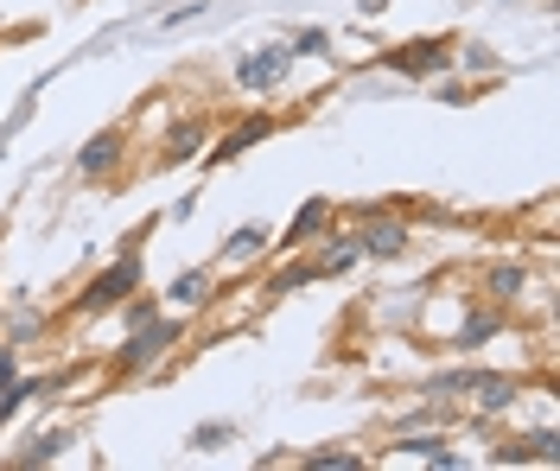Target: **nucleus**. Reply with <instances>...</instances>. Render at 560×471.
<instances>
[{
	"label": "nucleus",
	"mask_w": 560,
	"mask_h": 471,
	"mask_svg": "<svg viewBox=\"0 0 560 471\" xmlns=\"http://www.w3.org/2000/svg\"><path fill=\"white\" fill-rule=\"evenodd\" d=\"M140 281H147L140 249H115V261H108V268H96V274L83 281V293L70 299V313H77V319H103V313H115V306H121Z\"/></svg>",
	"instance_id": "1"
},
{
	"label": "nucleus",
	"mask_w": 560,
	"mask_h": 471,
	"mask_svg": "<svg viewBox=\"0 0 560 471\" xmlns=\"http://www.w3.org/2000/svg\"><path fill=\"white\" fill-rule=\"evenodd\" d=\"M178 338H185V319H178V313H153L147 326H135L121 344H115V376H140V369H153L160 357H173Z\"/></svg>",
	"instance_id": "2"
},
{
	"label": "nucleus",
	"mask_w": 560,
	"mask_h": 471,
	"mask_svg": "<svg viewBox=\"0 0 560 471\" xmlns=\"http://www.w3.org/2000/svg\"><path fill=\"white\" fill-rule=\"evenodd\" d=\"M350 223H357L363 261H395V255H401L408 243H415L408 217H395V211H376V204H357V211H350Z\"/></svg>",
	"instance_id": "3"
},
{
	"label": "nucleus",
	"mask_w": 560,
	"mask_h": 471,
	"mask_svg": "<svg viewBox=\"0 0 560 471\" xmlns=\"http://www.w3.org/2000/svg\"><path fill=\"white\" fill-rule=\"evenodd\" d=\"M383 71L395 76H440L453 71V38H408V45H388L383 51Z\"/></svg>",
	"instance_id": "4"
},
{
	"label": "nucleus",
	"mask_w": 560,
	"mask_h": 471,
	"mask_svg": "<svg viewBox=\"0 0 560 471\" xmlns=\"http://www.w3.org/2000/svg\"><path fill=\"white\" fill-rule=\"evenodd\" d=\"M287 71H293V51H287V45H255V51L236 58V90H248V96H275L280 83H287Z\"/></svg>",
	"instance_id": "5"
},
{
	"label": "nucleus",
	"mask_w": 560,
	"mask_h": 471,
	"mask_svg": "<svg viewBox=\"0 0 560 471\" xmlns=\"http://www.w3.org/2000/svg\"><path fill=\"white\" fill-rule=\"evenodd\" d=\"M121 153H128V128H103V134H90V141L77 146V160H70V173L90 185H103L115 166H121Z\"/></svg>",
	"instance_id": "6"
},
{
	"label": "nucleus",
	"mask_w": 560,
	"mask_h": 471,
	"mask_svg": "<svg viewBox=\"0 0 560 471\" xmlns=\"http://www.w3.org/2000/svg\"><path fill=\"white\" fill-rule=\"evenodd\" d=\"M331 217H338V211H331V198H306V204L293 211V223H287V229H275V255H300V249H313L318 236L331 229Z\"/></svg>",
	"instance_id": "7"
},
{
	"label": "nucleus",
	"mask_w": 560,
	"mask_h": 471,
	"mask_svg": "<svg viewBox=\"0 0 560 471\" xmlns=\"http://www.w3.org/2000/svg\"><path fill=\"white\" fill-rule=\"evenodd\" d=\"M275 128H280L275 115H243V121H236V128H230V134H223V141L205 153V166H230V160L255 153L261 141H275Z\"/></svg>",
	"instance_id": "8"
},
{
	"label": "nucleus",
	"mask_w": 560,
	"mask_h": 471,
	"mask_svg": "<svg viewBox=\"0 0 560 471\" xmlns=\"http://www.w3.org/2000/svg\"><path fill=\"white\" fill-rule=\"evenodd\" d=\"M516 401H523V382H516V376H497V369H478L471 389H465V408H471V414H503V408H516Z\"/></svg>",
	"instance_id": "9"
},
{
	"label": "nucleus",
	"mask_w": 560,
	"mask_h": 471,
	"mask_svg": "<svg viewBox=\"0 0 560 471\" xmlns=\"http://www.w3.org/2000/svg\"><path fill=\"white\" fill-rule=\"evenodd\" d=\"M210 141V121L205 115H185V121H173L166 128V146H160V173H173V166H185V160H198Z\"/></svg>",
	"instance_id": "10"
},
{
	"label": "nucleus",
	"mask_w": 560,
	"mask_h": 471,
	"mask_svg": "<svg viewBox=\"0 0 560 471\" xmlns=\"http://www.w3.org/2000/svg\"><path fill=\"white\" fill-rule=\"evenodd\" d=\"M503 326H510V313H503L497 299H490V306H465V319H458V331L446 338V344H453L458 357H465V351H478V344H490V338H497Z\"/></svg>",
	"instance_id": "11"
},
{
	"label": "nucleus",
	"mask_w": 560,
	"mask_h": 471,
	"mask_svg": "<svg viewBox=\"0 0 560 471\" xmlns=\"http://www.w3.org/2000/svg\"><path fill=\"white\" fill-rule=\"evenodd\" d=\"M388 459H420V466H440V471H458L465 459H458L453 446L440 434H427V427H415V434H401L395 446H388Z\"/></svg>",
	"instance_id": "12"
},
{
	"label": "nucleus",
	"mask_w": 560,
	"mask_h": 471,
	"mask_svg": "<svg viewBox=\"0 0 560 471\" xmlns=\"http://www.w3.org/2000/svg\"><path fill=\"white\" fill-rule=\"evenodd\" d=\"M325 249L313 255V281H338V274H350L357 261H363V243H357V229H338V236H318Z\"/></svg>",
	"instance_id": "13"
},
{
	"label": "nucleus",
	"mask_w": 560,
	"mask_h": 471,
	"mask_svg": "<svg viewBox=\"0 0 560 471\" xmlns=\"http://www.w3.org/2000/svg\"><path fill=\"white\" fill-rule=\"evenodd\" d=\"M261 255H275V229L268 223H243V229H230V243H223V268H248V261H261Z\"/></svg>",
	"instance_id": "14"
},
{
	"label": "nucleus",
	"mask_w": 560,
	"mask_h": 471,
	"mask_svg": "<svg viewBox=\"0 0 560 471\" xmlns=\"http://www.w3.org/2000/svg\"><path fill=\"white\" fill-rule=\"evenodd\" d=\"M210 293H217V268L198 261V268H185L173 287H166V306H173V313H191V306H205Z\"/></svg>",
	"instance_id": "15"
},
{
	"label": "nucleus",
	"mask_w": 560,
	"mask_h": 471,
	"mask_svg": "<svg viewBox=\"0 0 560 471\" xmlns=\"http://www.w3.org/2000/svg\"><path fill=\"white\" fill-rule=\"evenodd\" d=\"M65 446H70V427H45V434H33L7 466L13 471H33V466H51V459H65Z\"/></svg>",
	"instance_id": "16"
},
{
	"label": "nucleus",
	"mask_w": 560,
	"mask_h": 471,
	"mask_svg": "<svg viewBox=\"0 0 560 471\" xmlns=\"http://www.w3.org/2000/svg\"><path fill=\"white\" fill-rule=\"evenodd\" d=\"M523 287H528L523 261H490V268H485V299H497V306H516Z\"/></svg>",
	"instance_id": "17"
},
{
	"label": "nucleus",
	"mask_w": 560,
	"mask_h": 471,
	"mask_svg": "<svg viewBox=\"0 0 560 471\" xmlns=\"http://www.w3.org/2000/svg\"><path fill=\"white\" fill-rule=\"evenodd\" d=\"M300 287H313V255H306V249L293 255L280 274H268V281H261V293H268V299H287V293H300Z\"/></svg>",
	"instance_id": "18"
},
{
	"label": "nucleus",
	"mask_w": 560,
	"mask_h": 471,
	"mask_svg": "<svg viewBox=\"0 0 560 471\" xmlns=\"http://www.w3.org/2000/svg\"><path fill=\"white\" fill-rule=\"evenodd\" d=\"M38 90H51V76H38L33 90L20 96V109H13V115H7V121H0V160H7V146H13V134H20V128H26V121H33V115H38Z\"/></svg>",
	"instance_id": "19"
},
{
	"label": "nucleus",
	"mask_w": 560,
	"mask_h": 471,
	"mask_svg": "<svg viewBox=\"0 0 560 471\" xmlns=\"http://www.w3.org/2000/svg\"><path fill=\"white\" fill-rule=\"evenodd\" d=\"M453 64H465V71H478V76H497V71H503V58H497L490 45H478V38L453 45Z\"/></svg>",
	"instance_id": "20"
},
{
	"label": "nucleus",
	"mask_w": 560,
	"mask_h": 471,
	"mask_svg": "<svg viewBox=\"0 0 560 471\" xmlns=\"http://www.w3.org/2000/svg\"><path fill=\"white\" fill-rule=\"evenodd\" d=\"M287 51H293V58H331V33H325V26H293V33H287Z\"/></svg>",
	"instance_id": "21"
},
{
	"label": "nucleus",
	"mask_w": 560,
	"mask_h": 471,
	"mask_svg": "<svg viewBox=\"0 0 560 471\" xmlns=\"http://www.w3.org/2000/svg\"><path fill=\"white\" fill-rule=\"evenodd\" d=\"M230 439H236V421H205V427L185 434V446H191V452H223Z\"/></svg>",
	"instance_id": "22"
},
{
	"label": "nucleus",
	"mask_w": 560,
	"mask_h": 471,
	"mask_svg": "<svg viewBox=\"0 0 560 471\" xmlns=\"http://www.w3.org/2000/svg\"><path fill=\"white\" fill-rule=\"evenodd\" d=\"M300 466H306V471H357V466H363V452H338V446H318V452H300Z\"/></svg>",
	"instance_id": "23"
},
{
	"label": "nucleus",
	"mask_w": 560,
	"mask_h": 471,
	"mask_svg": "<svg viewBox=\"0 0 560 471\" xmlns=\"http://www.w3.org/2000/svg\"><path fill=\"white\" fill-rule=\"evenodd\" d=\"M115 313H121V331H135V326H147V319L160 313V293H140V287H135L121 306H115Z\"/></svg>",
	"instance_id": "24"
},
{
	"label": "nucleus",
	"mask_w": 560,
	"mask_h": 471,
	"mask_svg": "<svg viewBox=\"0 0 560 471\" xmlns=\"http://www.w3.org/2000/svg\"><path fill=\"white\" fill-rule=\"evenodd\" d=\"M490 466H535V446H528V434L523 439H497V446H490Z\"/></svg>",
	"instance_id": "25"
},
{
	"label": "nucleus",
	"mask_w": 560,
	"mask_h": 471,
	"mask_svg": "<svg viewBox=\"0 0 560 471\" xmlns=\"http://www.w3.org/2000/svg\"><path fill=\"white\" fill-rule=\"evenodd\" d=\"M38 326H45V319H38L33 306H20V313H13V326H7V344H13V351H20V344H33Z\"/></svg>",
	"instance_id": "26"
},
{
	"label": "nucleus",
	"mask_w": 560,
	"mask_h": 471,
	"mask_svg": "<svg viewBox=\"0 0 560 471\" xmlns=\"http://www.w3.org/2000/svg\"><path fill=\"white\" fill-rule=\"evenodd\" d=\"M528 446H535V466H560V434H555V427H535Z\"/></svg>",
	"instance_id": "27"
},
{
	"label": "nucleus",
	"mask_w": 560,
	"mask_h": 471,
	"mask_svg": "<svg viewBox=\"0 0 560 471\" xmlns=\"http://www.w3.org/2000/svg\"><path fill=\"white\" fill-rule=\"evenodd\" d=\"M205 7H210V0H185V7H173V13H160V33H178V26H191Z\"/></svg>",
	"instance_id": "28"
},
{
	"label": "nucleus",
	"mask_w": 560,
	"mask_h": 471,
	"mask_svg": "<svg viewBox=\"0 0 560 471\" xmlns=\"http://www.w3.org/2000/svg\"><path fill=\"white\" fill-rule=\"evenodd\" d=\"M433 96H440V103H471L478 90H471V83H446V90H433Z\"/></svg>",
	"instance_id": "29"
},
{
	"label": "nucleus",
	"mask_w": 560,
	"mask_h": 471,
	"mask_svg": "<svg viewBox=\"0 0 560 471\" xmlns=\"http://www.w3.org/2000/svg\"><path fill=\"white\" fill-rule=\"evenodd\" d=\"M191 217H198V191H185V198L173 204V223H191Z\"/></svg>",
	"instance_id": "30"
},
{
	"label": "nucleus",
	"mask_w": 560,
	"mask_h": 471,
	"mask_svg": "<svg viewBox=\"0 0 560 471\" xmlns=\"http://www.w3.org/2000/svg\"><path fill=\"white\" fill-rule=\"evenodd\" d=\"M0 45H20V33H13V38H7V33H0Z\"/></svg>",
	"instance_id": "31"
}]
</instances>
